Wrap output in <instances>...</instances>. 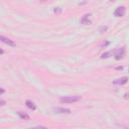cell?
<instances>
[{
	"label": "cell",
	"mask_w": 129,
	"mask_h": 129,
	"mask_svg": "<svg viewBox=\"0 0 129 129\" xmlns=\"http://www.w3.org/2000/svg\"><path fill=\"white\" fill-rule=\"evenodd\" d=\"M80 99H81L80 96H67V97H62L60 101L62 103H75V102H78Z\"/></svg>",
	"instance_id": "cell-1"
},
{
	"label": "cell",
	"mask_w": 129,
	"mask_h": 129,
	"mask_svg": "<svg viewBox=\"0 0 129 129\" xmlns=\"http://www.w3.org/2000/svg\"><path fill=\"white\" fill-rule=\"evenodd\" d=\"M125 13H126V8L124 6H120V7L116 8V10L114 11V15L116 17H122V16L125 15Z\"/></svg>",
	"instance_id": "cell-2"
},
{
	"label": "cell",
	"mask_w": 129,
	"mask_h": 129,
	"mask_svg": "<svg viewBox=\"0 0 129 129\" xmlns=\"http://www.w3.org/2000/svg\"><path fill=\"white\" fill-rule=\"evenodd\" d=\"M0 42H4L5 45H8L10 46H15V43H14L13 40H11L10 38H7V37H5V36H3V35H0Z\"/></svg>",
	"instance_id": "cell-3"
},
{
	"label": "cell",
	"mask_w": 129,
	"mask_h": 129,
	"mask_svg": "<svg viewBox=\"0 0 129 129\" xmlns=\"http://www.w3.org/2000/svg\"><path fill=\"white\" fill-rule=\"evenodd\" d=\"M124 55H125V49L124 47H121V49H118L116 52V53H115V59L117 61H119L124 57Z\"/></svg>",
	"instance_id": "cell-4"
},
{
	"label": "cell",
	"mask_w": 129,
	"mask_h": 129,
	"mask_svg": "<svg viewBox=\"0 0 129 129\" xmlns=\"http://www.w3.org/2000/svg\"><path fill=\"white\" fill-rule=\"evenodd\" d=\"M90 16H91V14H85L82 17V19H81V23H82V24H86V25L91 24Z\"/></svg>",
	"instance_id": "cell-5"
},
{
	"label": "cell",
	"mask_w": 129,
	"mask_h": 129,
	"mask_svg": "<svg viewBox=\"0 0 129 129\" xmlns=\"http://www.w3.org/2000/svg\"><path fill=\"white\" fill-rule=\"evenodd\" d=\"M128 82V78L127 77H123V78H121V79H118L116 81H114L113 84L114 85H125Z\"/></svg>",
	"instance_id": "cell-6"
},
{
	"label": "cell",
	"mask_w": 129,
	"mask_h": 129,
	"mask_svg": "<svg viewBox=\"0 0 129 129\" xmlns=\"http://www.w3.org/2000/svg\"><path fill=\"white\" fill-rule=\"evenodd\" d=\"M55 111L60 114H70L71 113V110L68 109V108H55Z\"/></svg>",
	"instance_id": "cell-7"
},
{
	"label": "cell",
	"mask_w": 129,
	"mask_h": 129,
	"mask_svg": "<svg viewBox=\"0 0 129 129\" xmlns=\"http://www.w3.org/2000/svg\"><path fill=\"white\" fill-rule=\"evenodd\" d=\"M25 104H26V106H27L30 110H35L36 109V106H35V104L33 103L32 101H30V100H27L25 102Z\"/></svg>",
	"instance_id": "cell-8"
},
{
	"label": "cell",
	"mask_w": 129,
	"mask_h": 129,
	"mask_svg": "<svg viewBox=\"0 0 129 129\" xmlns=\"http://www.w3.org/2000/svg\"><path fill=\"white\" fill-rule=\"evenodd\" d=\"M18 115L21 119H24V120H28L29 119V116L26 113H23V112H18Z\"/></svg>",
	"instance_id": "cell-9"
},
{
	"label": "cell",
	"mask_w": 129,
	"mask_h": 129,
	"mask_svg": "<svg viewBox=\"0 0 129 129\" xmlns=\"http://www.w3.org/2000/svg\"><path fill=\"white\" fill-rule=\"evenodd\" d=\"M112 53H113V52H112V50H110V52H108V53H103L101 57H102V59H107V57H110V56L112 55Z\"/></svg>",
	"instance_id": "cell-10"
},
{
	"label": "cell",
	"mask_w": 129,
	"mask_h": 129,
	"mask_svg": "<svg viewBox=\"0 0 129 129\" xmlns=\"http://www.w3.org/2000/svg\"><path fill=\"white\" fill-rule=\"evenodd\" d=\"M4 105H6V101L0 100V106H4Z\"/></svg>",
	"instance_id": "cell-11"
},
{
	"label": "cell",
	"mask_w": 129,
	"mask_h": 129,
	"mask_svg": "<svg viewBox=\"0 0 129 129\" xmlns=\"http://www.w3.org/2000/svg\"><path fill=\"white\" fill-rule=\"evenodd\" d=\"M108 45H109V42H104V43H103V45H102V46H107Z\"/></svg>",
	"instance_id": "cell-12"
},
{
	"label": "cell",
	"mask_w": 129,
	"mask_h": 129,
	"mask_svg": "<svg viewBox=\"0 0 129 129\" xmlns=\"http://www.w3.org/2000/svg\"><path fill=\"white\" fill-rule=\"evenodd\" d=\"M2 93H4V90H3L2 88H0V94H2Z\"/></svg>",
	"instance_id": "cell-13"
},
{
	"label": "cell",
	"mask_w": 129,
	"mask_h": 129,
	"mask_svg": "<svg viewBox=\"0 0 129 129\" xmlns=\"http://www.w3.org/2000/svg\"><path fill=\"white\" fill-rule=\"evenodd\" d=\"M106 29H107V27H106V26H105V27H102V28H101V32L103 31V30H106Z\"/></svg>",
	"instance_id": "cell-14"
},
{
	"label": "cell",
	"mask_w": 129,
	"mask_h": 129,
	"mask_svg": "<svg viewBox=\"0 0 129 129\" xmlns=\"http://www.w3.org/2000/svg\"><path fill=\"white\" fill-rule=\"evenodd\" d=\"M3 53H4V52H3V49H0V55H2Z\"/></svg>",
	"instance_id": "cell-15"
},
{
	"label": "cell",
	"mask_w": 129,
	"mask_h": 129,
	"mask_svg": "<svg viewBox=\"0 0 129 129\" xmlns=\"http://www.w3.org/2000/svg\"><path fill=\"white\" fill-rule=\"evenodd\" d=\"M40 1H46V0H40Z\"/></svg>",
	"instance_id": "cell-16"
}]
</instances>
